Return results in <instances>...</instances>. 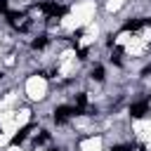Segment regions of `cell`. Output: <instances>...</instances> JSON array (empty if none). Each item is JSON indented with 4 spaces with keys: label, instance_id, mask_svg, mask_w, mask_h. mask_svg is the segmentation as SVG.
Returning <instances> with one entry per match:
<instances>
[{
    "label": "cell",
    "instance_id": "11",
    "mask_svg": "<svg viewBox=\"0 0 151 151\" xmlns=\"http://www.w3.org/2000/svg\"><path fill=\"white\" fill-rule=\"evenodd\" d=\"M78 59H87V50H78Z\"/></svg>",
    "mask_w": 151,
    "mask_h": 151
},
{
    "label": "cell",
    "instance_id": "8",
    "mask_svg": "<svg viewBox=\"0 0 151 151\" xmlns=\"http://www.w3.org/2000/svg\"><path fill=\"white\" fill-rule=\"evenodd\" d=\"M47 139H50V132H45V130H42V132H40L38 137H35V144H45Z\"/></svg>",
    "mask_w": 151,
    "mask_h": 151
},
{
    "label": "cell",
    "instance_id": "4",
    "mask_svg": "<svg viewBox=\"0 0 151 151\" xmlns=\"http://www.w3.org/2000/svg\"><path fill=\"white\" fill-rule=\"evenodd\" d=\"M33 127H35L33 123H28V125H24V127H21V130H19V132H17L14 137H12V146H17V144H21V142H24V139L28 137V132H31Z\"/></svg>",
    "mask_w": 151,
    "mask_h": 151
},
{
    "label": "cell",
    "instance_id": "3",
    "mask_svg": "<svg viewBox=\"0 0 151 151\" xmlns=\"http://www.w3.org/2000/svg\"><path fill=\"white\" fill-rule=\"evenodd\" d=\"M130 113H132L134 118H144V116L149 113V104H146V101H134V104L130 106Z\"/></svg>",
    "mask_w": 151,
    "mask_h": 151
},
{
    "label": "cell",
    "instance_id": "7",
    "mask_svg": "<svg viewBox=\"0 0 151 151\" xmlns=\"http://www.w3.org/2000/svg\"><path fill=\"white\" fill-rule=\"evenodd\" d=\"M92 78L94 80H104V66H94L92 68Z\"/></svg>",
    "mask_w": 151,
    "mask_h": 151
},
{
    "label": "cell",
    "instance_id": "9",
    "mask_svg": "<svg viewBox=\"0 0 151 151\" xmlns=\"http://www.w3.org/2000/svg\"><path fill=\"white\" fill-rule=\"evenodd\" d=\"M120 54H123V52H120V47H116V50H113V54H111V61H113V64H120Z\"/></svg>",
    "mask_w": 151,
    "mask_h": 151
},
{
    "label": "cell",
    "instance_id": "2",
    "mask_svg": "<svg viewBox=\"0 0 151 151\" xmlns=\"http://www.w3.org/2000/svg\"><path fill=\"white\" fill-rule=\"evenodd\" d=\"M149 24H151V19H144V17H142V19H130V21H125L123 28H125V31H139V28H144V26H149Z\"/></svg>",
    "mask_w": 151,
    "mask_h": 151
},
{
    "label": "cell",
    "instance_id": "5",
    "mask_svg": "<svg viewBox=\"0 0 151 151\" xmlns=\"http://www.w3.org/2000/svg\"><path fill=\"white\" fill-rule=\"evenodd\" d=\"M85 106H87V97L80 92V94H76V111L78 113H85Z\"/></svg>",
    "mask_w": 151,
    "mask_h": 151
},
{
    "label": "cell",
    "instance_id": "1",
    "mask_svg": "<svg viewBox=\"0 0 151 151\" xmlns=\"http://www.w3.org/2000/svg\"><path fill=\"white\" fill-rule=\"evenodd\" d=\"M71 116H78L76 106H66V104H61V106L54 109V123H57V125H64Z\"/></svg>",
    "mask_w": 151,
    "mask_h": 151
},
{
    "label": "cell",
    "instance_id": "13",
    "mask_svg": "<svg viewBox=\"0 0 151 151\" xmlns=\"http://www.w3.org/2000/svg\"><path fill=\"white\" fill-rule=\"evenodd\" d=\"M149 73H151V66H149V68H146V71H144V76H149Z\"/></svg>",
    "mask_w": 151,
    "mask_h": 151
},
{
    "label": "cell",
    "instance_id": "10",
    "mask_svg": "<svg viewBox=\"0 0 151 151\" xmlns=\"http://www.w3.org/2000/svg\"><path fill=\"white\" fill-rule=\"evenodd\" d=\"M111 151H132V146H127V144H116Z\"/></svg>",
    "mask_w": 151,
    "mask_h": 151
},
{
    "label": "cell",
    "instance_id": "14",
    "mask_svg": "<svg viewBox=\"0 0 151 151\" xmlns=\"http://www.w3.org/2000/svg\"><path fill=\"white\" fill-rule=\"evenodd\" d=\"M0 76H2V73H0Z\"/></svg>",
    "mask_w": 151,
    "mask_h": 151
},
{
    "label": "cell",
    "instance_id": "12",
    "mask_svg": "<svg viewBox=\"0 0 151 151\" xmlns=\"http://www.w3.org/2000/svg\"><path fill=\"white\" fill-rule=\"evenodd\" d=\"M0 12H7V0H0Z\"/></svg>",
    "mask_w": 151,
    "mask_h": 151
},
{
    "label": "cell",
    "instance_id": "6",
    "mask_svg": "<svg viewBox=\"0 0 151 151\" xmlns=\"http://www.w3.org/2000/svg\"><path fill=\"white\" fill-rule=\"evenodd\" d=\"M47 42H50V38H47V35H38V38H35L31 45H33V50H42Z\"/></svg>",
    "mask_w": 151,
    "mask_h": 151
}]
</instances>
